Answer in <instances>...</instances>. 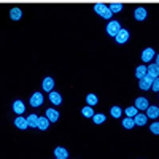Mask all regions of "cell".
Segmentation results:
<instances>
[{
    "instance_id": "cell-15",
    "label": "cell",
    "mask_w": 159,
    "mask_h": 159,
    "mask_svg": "<svg viewBox=\"0 0 159 159\" xmlns=\"http://www.w3.org/2000/svg\"><path fill=\"white\" fill-rule=\"evenodd\" d=\"M147 116H148V119H156L159 116V107H156V105H150V107L147 108Z\"/></svg>"
},
{
    "instance_id": "cell-12",
    "label": "cell",
    "mask_w": 159,
    "mask_h": 159,
    "mask_svg": "<svg viewBox=\"0 0 159 159\" xmlns=\"http://www.w3.org/2000/svg\"><path fill=\"white\" fill-rule=\"evenodd\" d=\"M48 99H49V102H51L52 105H61V103H62V96L59 94V92H56V91H51L49 96H48Z\"/></svg>"
},
{
    "instance_id": "cell-2",
    "label": "cell",
    "mask_w": 159,
    "mask_h": 159,
    "mask_svg": "<svg viewBox=\"0 0 159 159\" xmlns=\"http://www.w3.org/2000/svg\"><path fill=\"white\" fill-rule=\"evenodd\" d=\"M123 27H121V22L119 21H116V19H110L108 21V24H107V27H105V30H107V34L110 35V37H113L115 38V35L121 30Z\"/></svg>"
},
{
    "instance_id": "cell-4",
    "label": "cell",
    "mask_w": 159,
    "mask_h": 159,
    "mask_svg": "<svg viewBox=\"0 0 159 159\" xmlns=\"http://www.w3.org/2000/svg\"><path fill=\"white\" fill-rule=\"evenodd\" d=\"M147 18H148L147 8H145V7H135V10H134V19L137 22H142V21H145Z\"/></svg>"
},
{
    "instance_id": "cell-25",
    "label": "cell",
    "mask_w": 159,
    "mask_h": 159,
    "mask_svg": "<svg viewBox=\"0 0 159 159\" xmlns=\"http://www.w3.org/2000/svg\"><path fill=\"white\" fill-rule=\"evenodd\" d=\"M86 102H88V105L94 107V105L99 103V97H97L96 94H88V96H86Z\"/></svg>"
},
{
    "instance_id": "cell-14",
    "label": "cell",
    "mask_w": 159,
    "mask_h": 159,
    "mask_svg": "<svg viewBox=\"0 0 159 159\" xmlns=\"http://www.w3.org/2000/svg\"><path fill=\"white\" fill-rule=\"evenodd\" d=\"M49 119L46 118V116H38V123H37V129H40V130H46L48 127H49Z\"/></svg>"
},
{
    "instance_id": "cell-17",
    "label": "cell",
    "mask_w": 159,
    "mask_h": 159,
    "mask_svg": "<svg viewBox=\"0 0 159 159\" xmlns=\"http://www.w3.org/2000/svg\"><path fill=\"white\" fill-rule=\"evenodd\" d=\"M15 126H16L18 129H21V130H24V129H27V127H29V124H27V119L22 118L21 115L15 119Z\"/></svg>"
},
{
    "instance_id": "cell-18",
    "label": "cell",
    "mask_w": 159,
    "mask_h": 159,
    "mask_svg": "<svg viewBox=\"0 0 159 159\" xmlns=\"http://www.w3.org/2000/svg\"><path fill=\"white\" fill-rule=\"evenodd\" d=\"M123 127H124V129H134V127H135V119L130 118V116H126V118L123 119Z\"/></svg>"
},
{
    "instance_id": "cell-5",
    "label": "cell",
    "mask_w": 159,
    "mask_h": 159,
    "mask_svg": "<svg viewBox=\"0 0 159 159\" xmlns=\"http://www.w3.org/2000/svg\"><path fill=\"white\" fill-rule=\"evenodd\" d=\"M153 76L151 75H145L142 80H139V88L142 89V91H148V89H151V84H153Z\"/></svg>"
},
{
    "instance_id": "cell-27",
    "label": "cell",
    "mask_w": 159,
    "mask_h": 159,
    "mask_svg": "<svg viewBox=\"0 0 159 159\" xmlns=\"http://www.w3.org/2000/svg\"><path fill=\"white\" fill-rule=\"evenodd\" d=\"M137 113H139V108L135 107V105H134V107H127V108L124 110V115H126V116H130V118H134Z\"/></svg>"
},
{
    "instance_id": "cell-19",
    "label": "cell",
    "mask_w": 159,
    "mask_h": 159,
    "mask_svg": "<svg viewBox=\"0 0 159 159\" xmlns=\"http://www.w3.org/2000/svg\"><path fill=\"white\" fill-rule=\"evenodd\" d=\"M147 73H148V67H147V65H139V67L135 69V76H137L139 80H142Z\"/></svg>"
},
{
    "instance_id": "cell-6",
    "label": "cell",
    "mask_w": 159,
    "mask_h": 159,
    "mask_svg": "<svg viewBox=\"0 0 159 159\" xmlns=\"http://www.w3.org/2000/svg\"><path fill=\"white\" fill-rule=\"evenodd\" d=\"M129 37H130L129 30H127V29H121V30L115 35V42H116L118 45H124V43H127Z\"/></svg>"
},
{
    "instance_id": "cell-21",
    "label": "cell",
    "mask_w": 159,
    "mask_h": 159,
    "mask_svg": "<svg viewBox=\"0 0 159 159\" xmlns=\"http://www.w3.org/2000/svg\"><path fill=\"white\" fill-rule=\"evenodd\" d=\"M123 113H124V110H123L121 107H118V105H113V107L110 108V115H111L113 118H116V119H118V118H121Z\"/></svg>"
},
{
    "instance_id": "cell-9",
    "label": "cell",
    "mask_w": 159,
    "mask_h": 159,
    "mask_svg": "<svg viewBox=\"0 0 159 159\" xmlns=\"http://www.w3.org/2000/svg\"><path fill=\"white\" fill-rule=\"evenodd\" d=\"M135 107L139 108V110H143V111H147V108L150 107V100L147 99V97H137L135 99Z\"/></svg>"
},
{
    "instance_id": "cell-31",
    "label": "cell",
    "mask_w": 159,
    "mask_h": 159,
    "mask_svg": "<svg viewBox=\"0 0 159 159\" xmlns=\"http://www.w3.org/2000/svg\"><path fill=\"white\" fill-rule=\"evenodd\" d=\"M154 59H156V62H154V64H157V65H159V54H156V57H154Z\"/></svg>"
},
{
    "instance_id": "cell-3",
    "label": "cell",
    "mask_w": 159,
    "mask_h": 159,
    "mask_svg": "<svg viewBox=\"0 0 159 159\" xmlns=\"http://www.w3.org/2000/svg\"><path fill=\"white\" fill-rule=\"evenodd\" d=\"M142 62L143 64H148V62H151L154 57H156V51L151 48V46H148V48H145L143 51H142Z\"/></svg>"
},
{
    "instance_id": "cell-1",
    "label": "cell",
    "mask_w": 159,
    "mask_h": 159,
    "mask_svg": "<svg viewBox=\"0 0 159 159\" xmlns=\"http://www.w3.org/2000/svg\"><path fill=\"white\" fill-rule=\"evenodd\" d=\"M94 13H96V15H99L100 18L107 19V21H110L111 16H113V11H111L107 5H105V3H96V5H94Z\"/></svg>"
},
{
    "instance_id": "cell-29",
    "label": "cell",
    "mask_w": 159,
    "mask_h": 159,
    "mask_svg": "<svg viewBox=\"0 0 159 159\" xmlns=\"http://www.w3.org/2000/svg\"><path fill=\"white\" fill-rule=\"evenodd\" d=\"M150 130H151V134L154 135H159V121H154L150 124Z\"/></svg>"
},
{
    "instance_id": "cell-16",
    "label": "cell",
    "mask_w": 159,
    "mask_h": 159,
    "mask_svg": "<svg viewBox=\"0 0 159 159\" xmlns=\"http://www.w3.org/2000/svg\"><path fill=\"white\" fill-rule=\"evenodd\" d=\"M134 119H135V126H147V121H148V116H147V113H137L135 116H134Z\"/></svg>"
},
{
    "instance_id": "cell-11",
    "label": "cell",
    "mask_w": 159,
    "mask_h": 159,
    "mask_svg": "<svg viewBox=\"0 0 159 159\" xmlns=\"http://www.w3.org/2000/svg\"><path fill=\"white\" fill-rule=\"evenodd\" d=\"M22 18V10L19 7H13L10 8V19L11 21H19Z\"/></svg>"
},
{
    "instance_id": "cell-26",
    "label": "cell",
    "mask_w": 159,
    "mask_h": 159,
    "mask_svg": "<svg viewBox=\"0 0 159 159\" xmlns=\"http://www.w3.org/2000/svg\"><path fill=\"white\" fill-rule=\"evenodd\" d=\"M105 119H107V116H105L103 113H96L94 116H92L94 124H102V123H105Z\"/></svg>"
},
{
    "instance_id": "cell-23",
    "label": "cell",
    "mask_w": 159,
    "mask_h": 159,
    "mask_svg": "<svg viewBox=\"0 0 159 159\" xmlns=\"http://www.w3.org/2000/svg\"><path fill=\"white\" fill-rule=\"evenodd\" d=\"M81 115H83L84 118H91V119H92V116H94L96 113H94V110H92L91 105H86V107L81 108Z\"/></svg>"
},
{
    "instance_id": "cell-7",
    "label": "cell",
    "mask_w": 159,
    "mask_h": 159,
    "mask_svg": "<svg viewBox=\"0 0 159 159\" xmlns=\"http://www.w3.org/2000/svg\"><path fill=\"white\" fill-rule=\"evenodd\" d=\"M30 107L34 108H38V107H42V103H43V94L42 92H34V94L30 96Z\"/></svg>"
},
{
    "instance_id": "cell-32",
    "label": "cell",
    "mask_w": 159,
    "mask_h": 159,
    "mask_svg": "<svg viewBox=\"0 0 159 159\" xmlns=\"http://www.w3.org/2000/svg\"><path fill=\"white\" fill-rule=\"evenodd\" d=\"M56 159H65V157H56Z\"/></svg>"
},
{
    "instance_id": "cell-13",
    "label": "cell",
    "mask_w": 159,
    "mask_h": 159,
    "mask_svg": "<svg viewBox=\"0 0 159 159\" xmlns=\"http://www.w3.org/2000/svg\"><path fill=\"white\" fill-rule=\"evenodd\" d=\"M13 111H15L18 116L22 115V113L25 111V105H24V102H22V100H15V102H13Z\"/></svg>"
},
{
    "instance_id": "cell-28",
    "label": "cell",
    "mask_w": 159,
    "mask_h": 159,
    "mask_svg": "<svg viewBox=\"0 0 159 159\" xmlns=\"http://www.w3.org/2000/svg\"><path fill=\"white\" fill-rule=\"evenodd\" d=\"M108 8L113 11V15H115V13H121L124 7H123V3H110V5H108Z\"/></svg>"
},
{
    "instance_id": "cell-20",
    "label": "cell",
    "mask_w": 159,
    "mask_h": 159,
    "mask_svg": "<svg viewBox=\"0 0 159 159\" xmlns=\"http://www.w3.org/2000/svg\"><path fill=\"white\" fill-rule=\"evenodd\" d=\"M54 156L56 157H65V159H67L69 157V151L65 150L64 147H56L54 148Z\"/></svg>"
},
{
    "instance_id": "cell-8",
    "label": "cell",
    "mask_w": 159,
    "mask_h": 159,
    "mask_svg": "<svg viewBox=\"0 0 159 159\" xmlns=\"http://www.w3.org/2000/svg\"><path fill=\"white\" fill-rule=\"evenodd\" d=\"M42 89L45 92H51L52 89H54V78L52 76H45L43 81H42Z\"/></svg>"
},
{
    "instance_id": "cell-30",
    "label": "cell",
    "mask_w": 159,
    "mask_h": 159,
    "mask_svg": "<svg viewBox=\"0 0 159 159\" xmlns=\"http://www.w3.org/2000/svg\"><path fill=\"white\" fill-rule=\"evenodd\" d=\"M151 91H154V92H159V76L153 80V84H151Z\"/></svg>"
},
{
    "instance_id": "cell-22",
    "label": "cell",
    "mask_w": 159,
    "mask_h": 159,
    "mask_svg": "<svg viewBox=\"0 0 159 159\" xmlns=\"http://www.w3.org/2000/svg\"><path fill=\"white\" fill-rule=\"evenodd\" d=\"M148 75H151L153 78L159 76V65L157 64H150L148 65Z\"/></svg>"
},
{
    "instance_id": "cell-24",
    "label": "cell",
    "mask_w": 159,
    "mask_h": 159,
    "mask_svg": "<svg viewBox=\"0 0 159 159\" xmlns=\"http://www.w3.org/2000/svg\"><path fill=\"white\" fill-rule=\"evenodd\" d=\"M25 119H27V124H29V127H37V123H38V115L32 113V115H29Z\"/></svg>"
},
{
    "instance_id": "cell-10",
    "label": "cell",
    "mask_w": 159,
    "mask_h": 159,
    "mask_svg": "<svg viewBox=\"0 0 159 159\" xmlns=\"http://www.w3.org/2000/svg\"><path fill=\"white\" fill-rule=\"evenodd\" d=\"M45 116L49 119L51 123H57V119H59V111H57L56 108H46Z\"/></svg>"
}]
</instances>
